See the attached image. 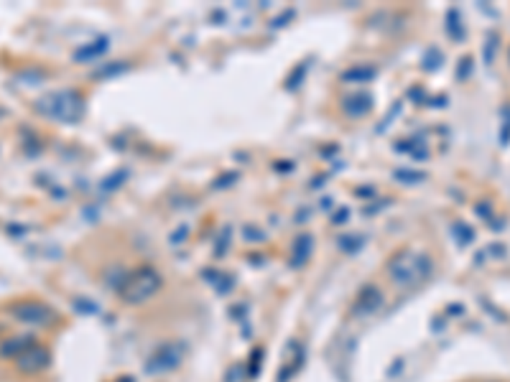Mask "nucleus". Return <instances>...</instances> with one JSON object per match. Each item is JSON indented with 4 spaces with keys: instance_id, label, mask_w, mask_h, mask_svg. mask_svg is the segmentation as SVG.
I'll return each instance as SVG.
<instances>
[{
    "instance_id": "20e7f679",
    "label": "nucleus",
    "mask_w": 510,
    "mask_h": 382,
    "mask_svg": "<svg viewBox=\"0 0 510 382\" xmlns=\"http://www.w3.org/2000/svg\"><path fill=\"white\" fill-rule=\"evenodd\" d=\"M8 314L16 322L26 324V327H49L56 322V311L51 306L41 304V301H16L8 309Z\"/></svg>"
},
{
    "instance_id": "9d476101",
    "label": "nucleus",
    "mask_w": 510,
    "mask_h": 382,
    "mask_svg": "<svg viewBox=\"0 0 510 382\" xmlns=\"http://www.w3.org/2000/svg\"><path fill=\"white\" fill-rule=\"evenodd\" d=\"M447 21H449V23H447V31H449V36L454 38H464V31H462V18H459V13L454 11V8H452L449 13H447Z\"/></svg>"
},
{
    "instance_id": "f03ea898",
    "label": "nucleus",
    "mask_w": 510,
    "mask_h": 382,
    "mask_svg": "<svg viewBox=\"0 0 510 382\" xmlns=\"http://www.w3.org/2000/svg\"><path fill=\"white\" fill-rule=\"evenodd\" d=\"M161 288V275L153 265H140L138 270H133L130 275H125L120 283V296L125 304L138 306L146 304L148 298H153Z\"/></svg>"
},
{
    "instance_id": "0eeeda50",
    "label": "nucleus",
    "mask_w": 510,
    "mask_h": 382,
    "mask_svg": "<svg viewBox=\"0 0 510 382\" xmlns=\"http://www.w3.org/2000/svg\"><path fill=\"white\" fill-rule=\"evenodd\" d=\"M380 306H382V291L378 288V285L368 283V285H363V288L358 291V296H355L353 314L355 316H370V314H375Z\"/></svg>"
},
{
    "instance_id": "9b49d317",
    "label": "nucleus",
    "mask_w": 510,
    "mask_h": 382,
    "mask_svg": "<svg viewBox=\"0 0 510 382\" xmlns=\"http://www.w3.org/2000/svg\"><path fill=\"white\" fill-rule=\"evenodd\" d=\"M108 49V38H100L98 46H85V49H77L74 51V59H87V56H98Z\"/></svg>"
},
{
    "instance_id": "1a4fd4ad",
    "label": "nucleus",
    "mask_w": 510,
    "mask_h": 382,
    "mask_svg": "<svg viewBox=\"0 0 510 382\" xmlns=\"http://www.w3.org/2000/svg\"><path fill=\"white\" fill-rule=\"evenodd\" d=\"M311 248H314V240H311V235H301L293 243V258H291V265L293 267H301L306 260L311 258Z\"/></svg>"
},
{
    "instance_id": "f257e3e1",
    "label": "nucleus",
    "mask_w": 510,
    "mask_h": 382,
    "mask_svg": "<svg viewBox=\"0 0 510 382\" xmlns=\"http://www.w3.org/2000/svg\"><path fill=\"white\" fill-rule=\"evenodd\" d=\"M434 270V260L426 253H416V250H401L388 265V275L395 285L403 288H413L421 285Z\"/></svg>"
},
{
    "instance_id": "2eb2a0df",
    "label": "nucleus",
    "mask_w": 510,
    "mask_h": 382,
    "mask_svg": "<svg viewBox=\"0 0 510 382\" xmlns=\"http://www.w3.org/2000/svg\"><path fill=\"white\" fill-rule=\"evenodd\" d=\"M495 46H498V33H490L485 46V64H492V59H495Z\"/></svg>"
},
{
    "instance_id": "dca6fc26",
    "label": "nucleus",
    "mask_w": 510,
    "mask_h": 382,
    "mask_svg": "<svg viewBox=\"0 0 510 382\" xmlns=\"http://www.w3.org/2000/svg\"><path fill=\"white\" fill-rule=\"evenodd\" d=\"M474 212H477V217H482V219H490L492 217V209H490V204H487V201L477 204V209H474Z\"/></svg>"
},
{
    "instance_id": "423d86ee",
    "label": "nucleus",
    "mask_w": 510,
    "mask_h": 382,
    "mask_svg": "<svg viewBox=\"0 0 510 382\" xmlns=\"http://www.w3.org/2000/svg\"><path fill=\"white\" fill-rule=\"evenodd\" d=\"M49 362H51L49 349L41 344H33L31 349H26V352L16 359V367H19V372L31 375V372H43L46 367H49Z\"/></svg>"
},
{
    "instance_id": "39448f33",
    "label": "nucleus",
    "mask_w": 510,
    "mask_h": 382,
    "mask_svg": "<svg viewBox=\"0 0 510 382\" xmlns=\"http://www.w3.org/2000/svg\"><path fill=\"white\" fill-rule=\"evenodd\" d=\"M182 357L184 352L177 344H164L151 354V359L146 362V370L151 372V375H164V372L177 370L179 364H182Z\"/></svg>"
},
{
    "instance_id": "ddd939ff",
    "label": "nucleus",
    "mask_w": 510,
    "mask_h": 382,
    "mask_svg": "<svg viewBox=\"0 0 510 382\" xmlns=\"http://www.w3.org/2000/svg\"><path fill=\"white\" fill-rule=\"evenodd\" d=\"M373 77H375V69H373V67L350 69V72H345V79H358V82H363V79H373Z\"/></svg>"
},
{
    "instance_id": "f8f14e48",
    "label": "nucleus",
    "mask_w": 510,
    "mask_h": 382,
    "mask_svg": "<svg viewBox=\"0 0 510 382\" xmlns=\"http://www.w3.org/2000/svg\"><path fill=\"white\" fill-rule=\"evenodd\" d=\"M454 237H457V243L459 245H469L474 240V232L469 230L464 222H459V225H454Z\"/></svg>"
},
{
    "instance_id": "6e6552de",
    "label": "nucleus",
    "mask_w": 510,
    "mask_h": 382,
    "mask_svg": "<svg viewBox=\"0 0 510 382\" xmlns=\"http://www.w3.org/2000/svg\"><path fill=\"white\" fill-rule=\"evenodd\" d=\"M31 346H33V339H31V336H13V339H8V341L0 344V357H16L19 359L26 349H31Z\"/></svg>"
},
{
    "instance_id": "7ed1b4c3",
    "label": "nucleus",
    "mask_w": 510,
    "mask_h": 382,
    "mask_svg": "<svg viewBox=\"0 0 510 382\" xmlns=\"http://www.w3.org/2000/svg\"><path fill=\"white\" fill-rule=\"evenodd\" d=\"M36 110L43 117H51V120L77 122L82 117V112H85V105H82V97H79L77 92L59 90L36 100Z\"/></svg>"
},
{
    "instance_id": "4468645a",
    "label": "nucleus",
    "mask_w": 510,
    "mask_h": 382,
    "mask_svg": "<svg viewBox=\"0 0 510 382\" xmlns=\"http://www.w3.org/2000/svg\"><path fill=\"white\" fill-rule=\"evenodd\" d=\"M503 133H500V143H503V146H508L510 143V105H505L503 107Z\"/></svg>"
}]
</instances>
